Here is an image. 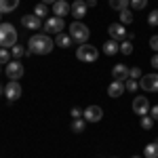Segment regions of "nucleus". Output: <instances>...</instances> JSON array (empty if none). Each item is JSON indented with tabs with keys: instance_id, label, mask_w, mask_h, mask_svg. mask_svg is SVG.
Returning a JSON list of instances; mask_svg holds the SVG:
<instances>
[{
	"instance_id": "1",
	"label": "nucleus",
	"mask_w": 158,
	"mask_h": 158,
	"mask_svg": "<svg viewBox=\"0 0 158 158\" xmlns=\"http://www.w3.org/2000/svg\"><path fill=\"white\" fill-rule=\"evenodd\" d=\"M55 49V40L49 34H34L27 40V51L32 55H49Z\"/></svg>"
},
{
	"instance_id": "2",
	"label": "nucleus",
	"mask_w": 158,
	"mask_h": 158,
	"mask_svg": "<svg viewBox=\"0 0 158 158\" xmlns=\"http://www.w3.org/2000/svg\"><path fill=\"white\" fill-rule=\"evenodd\" d=\"M17 44V30L13 23H0V47L13 49Z\"/></svg>"
},
{
	"instance_id": "3",
	"label": "nucleus",
	"mask_w": 158,
	"mask_h": 158,
	"mask_svg": "<svg viewBox=\"0 0 158 158\" xmlns=\"http://www.w3.org/2000/svg\"><path fill=\"white\" fill-rule=\"evenodd\" d=\"M70 36H72L74 42L85 44L86 40H89V36H91V32H89V27L82 21H72V25H70Z\"/></svg>"
},
{
	"instance_id": "4",
	"label": "nucleus",
	"mask_w": 158,
	"mask_h": 158,
	"mask_svg": "<svg viewBox=\"0 0 158 158\" xmlns=\"http://www.w3.org/2000/svg\"><path fill=\"white\" fill-rule=\"evenodd\" d=\"M76 57H78V61L93 63V61L99 57V51H97V47H93V44L85 42V44H80V47H78V51H76Z\"/></svg>"
},
{
	"instance_id": "5",
	"label": "nucleus",
	"mask_w": 158,
	"mask_h": 158,
	"mask_svg": "<svg viewBox=\"0 0 158 158\" xmlns=\"http://www.w3.org/2000/svg\"><path fill=\"white\" fill-rule=\"evenodd\" d=\"M63 27H65V21H63L61 17H55V15L49 17V19L44 21V25H42L44 34H49V36H51V34H55V36L61 34V32H63Z\"/></svg>"
},
{
	"instance_id": "6",
	"label": "nucleus",
	"mask_w": 158,
	"mask_h": 158,
	"mask_svg": "<svg viewBox=\"0 0 158 158\" xmlns=\"http://www.w3.org/2000/svg\"><path fill=\"white\" fill-rule=\"evenodd\" d=\"M23 63L19 59H15V61H9L6 63V68H4V74H6V78H11V80H19V78H23Z\"/></svg>"
},
{
	"instance_id": "7",
	"label": "nucleus",
	"mask_w": 158,
	"mask_h": 158,
	"mask_svg": "<svg viewBox=\"0 0 158 158\" xmlns=\"http://www.w3.org/2000/svg\"><path fill=\"white\" fill-rule=\"evenodd\" d=\"M139 86L148 93H156L158 91V74H146L139 78Z\"/></svg>"
},
{
	"instance_id": "8",
	"label": "nucleus",
	"mask_w": 158,
	"mask_h": 158,
	"mask_svg": "<svg viewBox=\"0 0 158 158\" xmlns=\"http://www.w3.org/2000/svg\"><path fill=\"white\" fill-rule=\"evenodd\" d=\"M21 85H19V80H11V82H6V86H4V95H6V99L9 101H15V99L21 97Z\"/></svg>"
},
{
	"instance_id": "9",
	"label": "nucleus",
	"mask_w": 158,
	"mask_h": 158,
	"mask_svg": "<svg viewBox=\"0 0 158 158\" xmlns=\"http://www.w3.org/2000/svg\"><path fill=\"white\" fill-rule=\"evenodd\" d=\"M86 11H89V6H86L85 0H74L72 4H70V15H74L76 21H80V19L86 15Z\"/></svg>"
},
{
	"instance_id": "10",
	"label": "nucleus",
	"mask_w": 158,
	"mask_h": 158,
	"mask_svg": "<svg viewBox=\"0 0 158 158\" xmlns=\"http://www.w3.org/2000/svg\"><path fill=\"white\" fill-rule=\"evenodd\" d=\"M82 118L86 122H99L103 118V110L99 108V106H89V108L82 112Z\"/></svg>"
},
{
	"instance_id": "11",
	"label": "nucleus",
	"mask_w": 158,
	"mask_h": 158,
	"mask_svg": "<svg viewBox=\"0 0 158 158\" xmlns=\"http://www.w3.org/2000/svg\"><path fill=\"white\" fill-rule=\"evenodd\" d=\"M108 34H110L112 40H124L129 32H127V30H124V25L118 21V23H110L108 25Z\"/></svg>"
},
{
	"instance_id": "12",
	"label": "nucleus",
	"mask_w": 158,
	"mask_h": 158,
	"mask_svg": "<svg viewBox=\"0 0 158 158\" xmlns=\"http://www.w3.org/2000/svg\"><path fill=\"white\" fill-rule=\"evenodd\" d=\"M133 112L139 114V116L150 114V101H148V97H135L133 99Z\"/></svg>"
},
{
	"instance_id": "13",
	"label": "nucleus",
	"mask_w": 158,
	"mask_h": 158,
	"mask_svg": "<svg viewBox=\"0 0 158 158\" xmlns=\"http://www.w3.org/2000/svg\"><path fill=\"white\" fill-rule=\"evenodd\" d=\"M129 70H131V68H127L124 63H116V65L112 68V76H114V80L127 82V80H129Z\"/></svg>"
},
{
	"instance_id": "14",
	"label": "nucleus",
	"mask_w": 158,
	"mask_h": 158,
	"mask_svg": "<svg viewBox=\"0 0 158 158\" xmlns=\"http://www.w3.org/2000/svg\"><path fill=\"white\" fill-rule=\"evenodd\" d=\"M21 23H23V27H27V30H40L42 19L32 13V15H23V17H21Z\"/></svg>"
},
{
	"instance_id": "15",
	"label": "nucleus",
	"mask_w": 158,
	"mask_h": 158,
	"mask_svg": "<svg viewBox=\"0 0 158 158\" xmlns=\"http://www.w3.org/2000/svg\"><path fill=\"white\" fill-rule=\"evenodd\" d=\"M53 13H55V17H65V15H70V2H65V0H57L55 4H53Z\"/></svg>"
},
{
	"instance_id": "16",
	"label": "nucleus",
	"mask_w": 158,
	"mask_h": 158,
	"mask_svg": "<svg viewBox=\"0 0 158 158\" xmlns=\"http://www.w3.org/2000/svg\"><path fill=\"white\" fill-rule=\"evenodd\" d=\"M122 93H124V82H120V80H114V82H110V86H108V95H110L112 99L120 97Z\"/></svg>"
},
{
	"instance_id": "17",
	"label": "nucleus",
	"mask_w": 158,
	"mask_h": 158,
	"mask_svg": "<svg viewBox=\"0 0 158 158\" xmlns=\"http://www.w3.org/2000/svg\"><path fill=\"white\" fill-rule=\"evenodd\" d=\"M72 36H70V34H63V32H61V34H57V36H55V44H57V47H59V49H70V47H72Z\"/></svg>"
},
{
	"instance_id": "18",
	"label": "nucleus",
	"mask_w": 158,
	"mask_h": 158,
	"mask_svg": "<svg viewBox=\"0 0 158 158\" xmlns=\"http://www.w3.org/2000/svg\"><path fill=\"white\" fill-rule=\"evenodd\" d=\"M103 53L110 55V57L116 55V53H120V44H118V40H112V38L106 40V44H103Z\"/></svg>"
},
{
	"instance_id": "19",
	"label": "nucleus",
	"mask_w": 158,
	"mask_h": 158,
	"mask_svg": "<svg viewBox=\"0 0 158 158\" xmlns=\"http://www.w3.org/2000/svg\"><path fill=\"white\" fill-rule=\"evenodd\" d=\"M19 6V0H0V13H13Z\"/></svg>"
},
{
	"instance_id": "20",
	"label": "nucleus",
	"mask_w": 158,
	"mask_h": 158,
	"mask_svg": "<svg viewBox=\"0 0 158 158\" xmlns=\"http://www.w3.org/2000/svg\"><path fill=\"white\" fill-rule=\"evenodd\" d=\"M143 158H158V141H152L143 148Z\"/></svg>"
},
{
	"instance_id": "21",
	"label": "nucleus",
	"mask_w": 158,
	"mask_h": 158,
	"mask_svg": "<svg viewBox=\"0 0 158 158\" xmlns=\"http://www.w3.org/2000/svg\"><path fill=\"white\" fill-rule=\"evenodd\" d=\"M131 6V0H110V9H114V11H127Z\"/></svg>"
},
{
	"instance_id": "22",
	"label": "nucleus",
	"mask_w": 158,
	"mask_h": 158,
	"mask_svg": "<svg viewBox=\"0 0 158 158\" xmlns=\"http://www.w3.org/2000/svg\"><path fill=\"white\" fill-rule=\"evenodd\" d=\"M11 55L15 57V59H21L23 55H32V53H30V51H25L23 47H21V44H15V47L11 49Z\"/></svg>"
},
{
	"instance_id": "23",
	"label": "nucleus",
	"mask_w": 158,
	"mask_h": 158,
	"mask_svg": "<svg viewBox=\"0 0 158 158\" xmlns=\"http://www.w3.org/2000/svg\"><path fill=\"white\" fill-rule=\"evenodd\" d=\"M85 127H86L85 118H74V120H72V131H74V133H82Z\"/></svg>"
},
{
	"instance_id": "24",
	"label": "nucleus",
	"mask_w": 158,
	"mask_h": 158,
	"mask_svg": "<svg viewBox=\"0 0 158 158\" xmlns=\"http://www.w3.org/2000/svg\"><path fill=\"white\" fill-rule=\"evenodd\" d=\"M34 15H36V17H40V19H44V17L49 15V9H47V4H44V2L36 4V6H34Z\"/></svg>"
},
{
	"instance_id": "25",
	"label": "nucleus",
	"mask_w": 158,
	"mask_h": 158,
	"mask_svg": "<svg viewBox=\"0 0 158 158\" xmlns=\"http://www.w3.org/2000/svg\"><path fill=\"white\" fill-rule=\"evenodd\" d=\"M120 23L122 25H129V23H133V13L129 11H120Z\"/></svg>"
},
{
	"instance_id": "26",
	"label": "nucleus",
	"mask_w": 158,
	"mask_h": 158,
	"mask_svg": "<svg viewBox=\"0 0 158 158\" xmlns=\"http://www.w3.org/2000/svg\"><path fill=\"white\" fill-rule=\"evenodd\" d=\"M120 53L122 55H131V53H133V42H131V40H122L120 42Z\"/></svg>"
},
{
	"instance_id": "27",
	"label": "nucleus",
	"mask_w": 158,
	"mask_h": 158,
	"mask_svg": "<svg viewBox=\"0 0 158 158\" xmlns=\"http://www.w3.org/2000/svg\"><path fill=\"white\" fill-rule=\"evenodd\" d=\"M152 127H154V118L152 116H141V129H146V131H152Z\"/></svg>"
},
{
	"instance_id": "28",
	"label": "nucleus",
	"mask_w": 158,
	"mask_h": 158,
	"mask_svg": "<svg viewBox=\"0 0 158 158\" xmlns=\"http://www.w3.org/2000/svg\"><path fill=\"white\" fill-rule=\"evenodd\" d=\"M124 89H127L129 93H135V91L139 89V80H133V78H129V80L124 82Z\"/></svg>"
},
{
	"instance_id": "29",
	"label": "nucleus",
	"mask_w": 158,
	"mask_h": 158,
	"mask_svg": "<svg viewBox=\"0 0 158 158\" xmlns=\"http://www.w3.org/2000/svg\"><path fill=\"white\" fill-rule=\"evenodd\" d=\"M148 6V0H131V9L133 11H143Z\"/></svg>"
},
{
	"instance_id": "30",
	"label": "nucleus",
	"mask_w": 158,
	"mask_h": 158,
	"mask_svg": "<svg viewBox=\"0 0 158 158\" xmlns=\"http://www.w3.org/2000/svg\"><path fill=\"white\" fill-rule=\"evenodd\" d=\"M11 51L9 49H2V47H0V63H9V61H11Z\"/></svg>"
},
{
	"instance_id": "31",
	"label": "nucleus",
	"mask_w": 158,
	"mask_h": 158,
	"mask_svg": "<svg viewBox=\"0 0 158 158\" xmlns=\"http://www.w3.org/2000/svg\"><path fill=\"white\" fill-rule=\"evenodd\" d=\"M141 76H143V74H141V68H137V65L129 70V78H133V80H139Z\"/></svg>"
},
{
	"instance_id": "32",
	"label": "nucleus",
	"mask_w": 158,
	"mask_h": 158,
	"mask_svg": "<svg viewBox=\"0 0 158 158\" xmlns=\"http://www.w3.org/2000/svg\"><path fill=\"white\" fill-rule=\"evenodd\" d=\"M148 23L152 25V27H156V25H158V9H156V11H152L150 15H148Z\"/></svg>"
},
{
	"instance_id": "33",
	"label": "nucleus",
	"mask_w": 158,
	"mask_h": 158,
	"mask_svg": "<svg viewBox=\"0 0 158 158\" xmlns=\"http://www.w3.org/2000/svg\"><path fill=\"white\" fill-rule=\"evenodd\" d=\"M150 49L158 53V36H152V38H150Z\"/></svg>"
},
{
	"instance_id": "34",
	"label": "nucleus",
	"mask_w": 158,
	"mask_h": 158,
	"mask_svg": "<svg viewBox=\"0 0 158 158\" xmlns=\"http://www.w3.org/2000/svg\"><path fill=\"white\" fill-rule=\"evenodd\" d=\"M72 118H82V110H78V108H72Z\"/></svg>"
},
{
	"instance_id": "35",
	"label": "nucleus",
	"mask_w": 158,
	"mask_h": 158,
	"mask_svg": "<svg viewBox=\"0 0 158 158\" xmlns=\"http://www.w3.org/2000/svg\"><path fill=\"white\" fill-rule=\"evenodd\" d=\"M150 116H152L154 120H158V106H152V108H150Z\"/></svg>"
},
{
	"instance_id": "36",
	"label": "nucleus",
	"mask_w": 158,
	"mask_h": 158,
	"mask_svg": "<svg viewBox=\"0 0 158 158\" xmlns=\"http://www.w3.org/2000/svg\"><path fill=\"white\" fill-rule=\"evenodd\" d=\"M150 63H152V68H156V70H158V53L152 57V59H150Z\"/></svg>"
},
{
	"instance_id": "37",
	"label": "nucleus",
	"mask_w": 158,
	"mask_h": 158,
	"mask_svg": "<svg viewBox=\"0 0 158 158\" xmlns=\"http://www.w3.org/2000/svg\"><path fill=\"white\" fill-rule=\"evenodd\" d=\"M86 6H97V0H86Z\"/></svg>"
},
{
	"instance_id": "38",
	"label": "nucleus",
	"mask_w": 158,
	"mask_h": 158,
	"mask_svg": "<svg viewBox=\"0 0 158 158\" xmlns=\"http://www.w3.org/2000/svg\"><path fill=\"white\" fill-rule=\"evenodd\" d=\"M42 2H44V4H55L57 0H42Z\"/></svg>"
},
{
	"instance_id": "39",
	"label": "nucleus",
	"mask_w": 158,
	"mask_h": 158,
	"mask_svg": "<svg viewBox=\"0 0 158 158\" xmlns=\"http://www.w3.org/2000/svg\"><path fill=\"white\" fill-rule=\"evenodd\" d=\"M0 95H4V86L0 85Z\"/></svg>"
},
{
	"instance_id": "40",
	"label": "nucleus",
	"mask_w": 158,
	"mask_h": 158,
	"mask_svg": "<svg viewBox=\"0 0 158 158\" xmlns=\"http://www.w3.org/2000/svg\"><path fill=\"white\" fill-rule=\"evenodd\" d=\"M131 158H141V156H131Z\"/></svg>"
},
{
	"instance_id": "41",
	"label": "nucleus",
	"mask_w": 158,
	"mask_h": 158,
	"mask_svg": "<svg viewBox=\"0 0 158 158\" xmlns=\"http://www.w3.org/2000/svg\"><path fill=\"white\" fill-rule=\"evenodd\" d=\"M0 72H2V68H0Z\"/></svg>"
},
{
	"instance_id": "42",
	"label": "nucleus",
	"mask_w": 158,
	"mask_h": 158,
	"mask_svg": "<svg viewBox=\"0 0 158 158\" xmlns=\"http://www.w3.org/2000/svg\"><path fill=\"white\" fill-rule=\"evenodd\" d=\"M0 17H2V13H0Z\"/></svg>"
},
{
	"instance_id": "43",
	"label": "nucleus",
	"mask_w": 158,
	"mask_h": 158,
	"mask_svg": "<svg viewBox=\"0 0 158 158\" xmlns=\"http://www.w3.org/2000/svg\"><path fill=\"white\" fill-rule=\"evenodd\" d=\"M85 2H86V0H85Z\"/></svg>"
}]
</instances>
